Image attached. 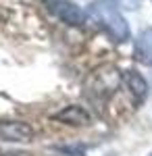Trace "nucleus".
<instances>
[{
	"label": "nucleus",
	"instance_id": "nucleus-8",
	"mask_svg": "<svg viewBox=\"0 0 152 156\" xmlns=\"http://www.w3.org/2000/svg\"><path fill=\"white\" fill-rule=\"evenodd\" d=\"M104 2H113V0H104Z\"/></svg>",
	"mask_w": 152,
	"mask_h": 156
},
{
	"label": "nucleus",
	"instance_id": "nucleus-2",
	"mask_svg": "<svg viewBox=\"0 0 152 156\" xmlns=\"http://www.w3.org/2000/svg\"><path fill=\"white\" fill-rule=\"evenodd\" d=\"M46 6L54 17H59L60 21L73 27H81L85 23V12L71 0H46Z\"/></svg>",
	"mask_w": 152,
	"mask_h": 156
},
{
	"label": "nucleus",
	"instance_id": "nucleus-1",
	"mask_svg": "<svg viewBox=\"0 0 152 156\" xmlns=\"http://www.w3.org/2000/svg\"><path fill=\"white\" fill-rule=\"evenodd\" d=\"M90 12H92L94 19L110 34V37H115L117 42H125L129 37L127 21L123 19V15L110 2H104V0L102 2H94L92 6H90Z\"/></svg>",
	"mask_w": 152,
	"mask_h": 156
},
{
	"label": "nucleus",
	"instance_id": "nucleus-6",
	"mask_svg": "<svg viewBox=\"0 0 152 156\" xmlns=\"http://www.w3.org/2000/svg\"><path fill=\"white\" fill-rule=\"evenodd\" d=\"M94 79H96V83H98V92H104V94H113L115 90H117L119 81L123 79L121 75L117 73V69H113V67H102L100 71L94 73Z\"/></svg>",
	"mask_w": 152,
	"mask_h": 156
},
{
	"label": "nucleus",
	"instance_id": "nucleus-4",
	"mask_svg": "<svg viewBox=\"0 0 152 156\" xmlns=\"http://www.w3.org/2000/svg\"><path fill=\"white\" fill-rule=\"evenodd\" d=\"M52 119L60 121V123H67V125L79 127V125H88V123H90V112H88L83 106L71 104V106L63 108V110H59V112H54Z\"/></svg>",
	"mask_w": 152,
	"mask_h": 156
},
{
	"label": "nucleus",
	"instance_id": "nucleus-9",
	"mask_svg": "<svg viewBox=\"0 0 152 156\" xmlns=\"http://www.w3.org/2000/svg\"><path fill=\"white\" fill-rule=\"evenodd\" d=\"M150 156H152V154H150Z\"/></svg>",
	"mask_w": 152,
	"mask_h": 156
},
{
	"label": "nucleus",
	"instance_id": "nucleus-7",
	"mask_svg": "<svg viewBox=\"0 0 152 156\" xmlns=\"http://www.w3.org/2000/svg\"><path fill=\"white\" fill-rule=\"evenodd\" d=\"M136 54H138V58L144 60V62H152V29L150 31H144V34L138 37Z\"/></svg>",
	"mask_w": 152,
	"mask_h": 156
},
{
	"label": "nucleus",
	"instance_id": "nucleus-5",
	"mask_svg": "<svg viewBox=\"0 0 152 156\" xmlns=\"http://www.w3.org/2000/svg\"><path fill=\"white\" fill-rule=\"evenodd\" d=\"M123 81H125V85L129 87V92H131V96H133V100L140 104V102H144V98L148 96V83H146V79L142 77L138 71H125L123 73Z\"/></svg>",
	"mask_w": 152,
	"mask_h": 156
},
{
	"label": "nucleus",
	"instance_id": "nucleus-3",
	"mask_svg": "<svg viewBox=\"0 0 152 156\" xmlns=\"http://www.w3.org/2000/svg\"><path fill=\"white\" fill-rule=\"evenodd\" d=\"M34 140V129L25 121H0V142H15L25 144Z\"/></svg>",
	"mask_w": 152,
	"mask_h": 156
}]
</instances>
